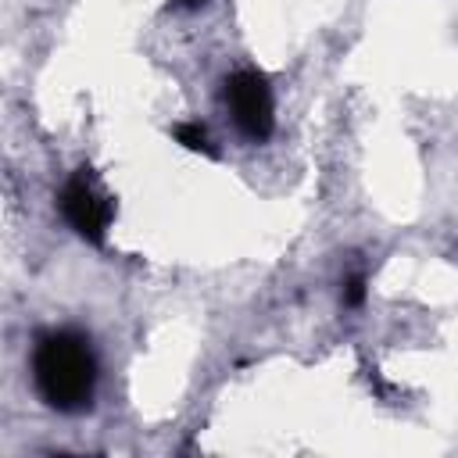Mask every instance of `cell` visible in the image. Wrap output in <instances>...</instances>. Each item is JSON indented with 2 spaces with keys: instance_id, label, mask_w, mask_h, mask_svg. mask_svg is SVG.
<instances>
[{
  "instance_id": "6da1fadb",
  "label": "cell",
  "mask_w": 458,
  "mask_h": 458,
  "mask_svg": "<svg viewBox=\"0 0 458 458\" xmlns=\"http://www.w3.org/2000/svg\"><path fill=\"white\" fill-rule=\"evenodd\" d=\"M32 383L47 408L79 415L93 404L97 390V358L82 333L50 329L32 347Z\"/></svg>"
},
{
  "instance_id": "7a4b0ae2",
  "label": "cell",
  "mask_w": 458,
  "mask_h": 458,
  "mask_svg": "<svg viewBox=\"0 0 458 458\" xmlns=\"http://www.w3.org/2000/svg\"><path fill=\"white\" fill-rule=\"evenodd\" d=\"M61 215L86 243L100 247L107 240V225L114 218V200L100 190V182L93 179L89 168H79V172H72V179L61 190Z\"/></svg>"
},
{
  "instance_id": "3957f363",
  "label": "cell",
  "mask_w": 458,
  "mask_h": 458,
  "mask_svg": "<svg viewBox=\"0 0 458 458\" xmlns=\"http://www.w3.org/2000/svg\"><path fill=\"white\" fill-rule=\"evenodd\" d=\"M225 104H229V114L236 122V129L254 140V143H265L272 136V125H276V107H272V89H268V79L261 72H233L225 79Z\"/></svg>"
},
{
  "instance_id": "277c9868",
  "label": "cell",
  "mask_w": 458,
  "mask_h": 458,
  "mask_svg": "<svg viewBox=\"0 0 458 458\" xmlns=\"http://www.w3.org/2000/svg\"><path fill=\"white\" fill-rule=\"evenodd\" d=\"M175 140H179L186 150H193V154H215V147H211V140H208V129H204L200 122H179V125H175Z\"/></svg>"
},
{
  "instance_id": "5b68a950",
  "label": "cell",
  "mask_w": 458,
  "mask_h": 458,
  "mask_svg": "<svg viewBox=\"0 0 458 458\" xmlns=\"http://www.w3.org/2000/svg\"><path fill=\"white\" fill-rule=\"evenodd\" d=\"M344 308H358L361 301H365V276L361 272H351L347 279H344Z\"/></svg>"
},
{
  "instance_id": "8992f818",
  "label": "cell",
  "mask_w": 458,
  "mask_h": 458,
  "mask_svg": "<svg viewBox=\"0 0 458 458\" xmlns=\"http://www.w3.org/2000/svg\"><path fill=\"white\" fill-rule=\"evenodd\" d=\"M182 4H200V0H182Z\"/></svg>"
}]
</instances>
